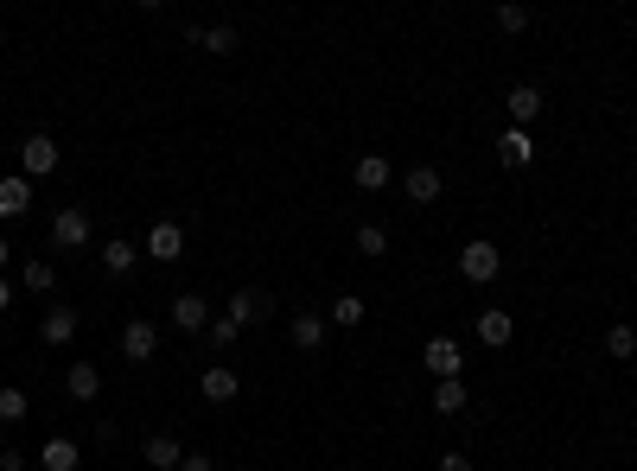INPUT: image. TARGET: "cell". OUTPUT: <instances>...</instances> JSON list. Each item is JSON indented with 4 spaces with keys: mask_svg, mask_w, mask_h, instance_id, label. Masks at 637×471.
I'll list each match as a JSON object with an SVG mask.
<instances>
[{
    "mask_svg": "<svg viewBox=\"0 0 637 471\" xmlns=\"http://www.w3.org/2000/svg\"><path fill=\"white\" fill-rule=\"evenodd\" d=\"M141 459H147L153 471H179V459H185V446L172 440V433H153V440H141Z\"/></svg>",
    "mask_w": 637,
    "mask_h": 471,
    "instance_id": "cell-11",
    "label": "cell"
},
{
    "mask_svg": "<svg viewBox=\"0 0 637 471\" xmlns=\"http://www.w3.org/2000/svg\"><path fill=\"white\" fill-rule=\"evenodd\" d=\"M32 211V179H0V217H26Z\"/></svg>",
    "mask_w": 637,
    "mask_h": 471,
    "instance_id": "cell-16",
    "label": "cell"
},
{
    "mask_svg": "<svg viewBox=\"0 0 637 471\" xmlns=\"http://www.w3.org/2000/svg\"><path fill=\"white\" fill-rule=\"evenodd\" d=\"M421 363H427L434 376H459L466 351H459V338H427V344H421Z\"/></svg>",
    "mask_w": 637,
    "mask_h": 471,
    "instance_id": "cell-7",
    "label": "cell"
},
{
    "mask_svg": "<svg viewBox=\"0 0 637 471\" xmlns=\"http://www.w3.org/2000/svg\"><path fill=\"white\" fill-rule=\"evenodd\" d=\"M497 166H510V172L536 166V134H529V128H510V134H497Z\"/></svg>",
    "mask_w": 637,
    "mask_h": 471,
    "instance_id": "cell-3",
    "label": "cell"
},
{
    "mask_svg": "<svg viewBox=\"0 0 637 471\" xmlns=\"http://www.w3.org/2000/svg\"><path fill=\"white\" fill-rule=\"evenodd\" d=\"M287 338H294V351H319V344H325V319H313V312H300V319L287 325Z\"/></svg>",
    "mask_w": 637,
    "mask_h": 471,
    "instance_id": "cell-21",
    "label": "cell"
},
{
    "mask_svg": "<svg viewBox=\"0 0 637 471\" xmlns=\"http://www.w3.org/2000/svg\"><path fill=\"white\" fill-rule=\"evenodd\" d=\"M13 306V281H7V274H0V312H7Z\"/></svg>",
    "mask_w": 637,
    "mask_h": 471,
    "instance_id": "cell-34",
    "label": "cell"
},
{
    "mask_svg": "<svg viewBox=\"0 0 637 471\" xmlns=\"http://www.w3.org/2000/svg\"><path fill=\"white\" fill-rule=\"evenodd\" d=\"M351 185L370 191V198H376V191H389V160H383V153H364V160H357V172H351Z\"/></svg>",
    "mask_w": 637,
    "mask_h": 471,
    "instance_id": "cell-14",
    "label": "cell"
},
{
    "mask_svg": "<svg viewBox=\"0 0 637 471\" xmlns=\"http://www.w3.org/2000/svg\"><path fill=\"white\" fill-rule=\"evenodd\" d=\"M39 465H45V471H77V465H83V446H77V440H45V446H39Z\"/></svg>",
    "mask_w": 637,
    "mask_h": 471,
    "instance_id": "cell-17",
    "label": "cell"
},
{
    "mask_svg": "<svg viewBox=\"0 0 637 471\" xmlns=\"http://www.w3.org/2000/svg\"><path fill=\"white\" fill-rule=\"evenodd\" d=\"M504 109H510V121H516V128H529V121L542 115V90H536V83H516V90L504 96Z\"/></svg>",
    "mask_w": 637,
    "mask_h": 471,
    "instance_id": "cell-12",
    "label": "cell"
},
{
    "mask_svg": "<svg viewBox=\"0 0 637 471\" xmlns=\"http://www.w3.org/2000/svg\"><path fill=\"white\" fill-rule=\"evenodd\" d=\"M7 255H13V249H7V236H0V268H7Z\"/></svg>",
    "mask_w": 637,
    "mask_h": 471,
    "instance_id": "cell-35",
    "label": "cell"
},
{
    "mask_svg": "<svg viewBox=\"0 0 637 471\" xmlns=\"http://www.w3.org/2000/svg\"><path fill=\"white\" fill-rule=\"evenodd\" d=\"M497 32H529V13L516 7V0H504V7H497Z\"/></svg>",
    "mask_w": 637,
    "mask_h": 471,
    "instance_id": "cell-30",
    "label": "cell"
},
{
    "mask_svg": "<svg viewBox=\"0 0 637 471\" xmlns=\"http://www.w3.org/2000/svg\"><path fill=\"white\" fill-rule=\"evenodd\" d=\"M510 331H516V319H510V312H485V319H478V344H485V351H504V344H510Z\"/></svg>",
    "mask_w": 637,
    "mask_h": 471,
    "instance_id": "cell-18",
    "label": "cell"
},
{
    "mask_svg": "<svg viewBox=\"0 0 637 471\" xmlns=\"http://www.w3.org/2000/svg\"><path fill=\"white\" fill-rule=\"evenodd\" d=\"M134 261H141V249H134L128 236H109V242H102V268H109V274H134Z\"/></svg>",
    "mask_w": 637,
    "mask_h": 471,
    "instance_id": "cell-20",
    "label": "cell"
},
{
    "mask_svg": "<svg viewBox=\"0 0 637 471\" xmlns=\"http://www.w3.org/2000/svg\"><path fill=\"white\" fill-rule=\"evenodd\" d=\"M172 325H179V331H204V325H211V300H204V293H179V300H172Z\"/></svg>",
    "mask_w": 637,
    "mask_h": 471,
    "instance_id": "cell-10",
    "label": "cell"
},
{
    "mask_svg": "<svg viewBox=\"0 0 637 471\" xmlns=\"http://www.w3.org/2000/svg\"><path fill=\"white\" fill-rule=\"evenodd\" d=\"M204 338H211V344H217V351H230V344H236V338H243V325H236V319H230V312H223V319H217V325H204Z\"/></svg>",
    "mask_w": 637,
    "mask_h": 471,
    "instance_id": "cell-28",
    "label": "cell"
},
{
    "mask_svg": "<svg viewBox=\"0 0 637 471\" xmlns=\"http://www.w3.org/2000/svg\"><path fill=\"white\" fill-rule=\"evenodd\" d=\"M141 7H160V0H141Z\"/></svg>",
    "mask_w": 637,
    "mask_h": 471,
    "instance_id": "cell-36",
    "label": "cell"
},
{
    "mask_svg": "<svg viewBox=\"0 0 637 471\" xmlns=\"http://www.w3.org/2000/svg\"><path fill=\"white\" fill-rule=\"evenodd\" d=\"M497 268H504V249H497L491 236H472L466 249H459V274H466L472 287H491V281H497Z\"/></svg>",
    "mask_w": 637,
    "mask_h": 471,
    "instance_id": "cell-1",
    "label": "cell"
},
{
    "mask_svg": "<svg viewBox=\"0 0 637 471\" xmlns=\"http://www.w3.org/2000/svg\"><path fill=\"white\" fill-rule=\"evenodd\" d=\"M606 351H612L618 363L637 357V331H631V325H612V331H606Z\"/></svg>",
    "mask_w": 637,
    "mask_h": 471,
    "instance_id": "cell-27",
    "label": "cell"
},
{
    "mask_svg": "<svg viewBox=\"0 0 637 471\" xmlns=\"http://www.w3.org/2000/svg\"><path fill=\"white\" fill-rule=\"evenodd\" d=\"M20 166H26V179H45V172H58V141H51V134H26Z\"/></svg>",
    "mask_w": 637,
    "mask_h": 471,
    "instance_id": "cell-4",
    "label": "cell"
},
{
    "mask_svg": "<svg viewBox=\"0 0 637 471\" xmlns=\"http://www.w3.org/2000/svg\"><path fill=\"white\" fill-rule=\"evenodd\" d=\"M192 39L211 51V58H230V51H236V26H198Z\"/></svg>",
    "mask_w": 637,
    "mask_h": 471,
    "instance_id": "cell-23",
    "label": "cell"
},
{
    "mask_svg": "<svg viewBox=\"0 0 637 471\" xmlns=\"http://www.w3.org/2000/svg\"><path fill=\"white\" fill-rule=\"evenodd\" d=\"M20 281H26V293H51V287H58V274H51V261H26Z\"/></svg>",
    "mask_w": 637,
    "mask_h": 471,
    "instance_id": "cell-26",
    "label": "cell"
},
{
    "mask_svg": "<svg viewBox=\"0 0 637 471\" xmlns=\"http://www.w3.org/2000/svg\"><path fill=\"white\" fill-rule=\"evenodd\" d=\"M39 338H45V344H58V351H64V344L77 338V312H71V306H51V312H45V325H39Z\"/></svg>",
    "mask_w": 637,
    "mask_h": 471,
    "instance_id": "cell-15",
    "label": "cell"
},
{
    "mask_svg": "<svg viewBox=\"0 0 637 471\" xmlns=\"http://www.w3.org/2000/svg\"><path fill=\"white\" fill-rule=\"evenodd\" d=\"M26 414H32V401H26V389H0V421H7V427H20Z\"/></svg>",
    "mask_w": 637,
    "mask_h": 471,
    "instance_id": "cell-24",
    "label": "cell"
},
{
    "mask_svg": "<svg viewBox=\"0 0 637 471\" xmlns=\"http://www.w3.org/2000/svg\"><path fill=\"white\" fill-rule=\"evenodd\" d=\"M153 351H160V331H153V319H128V325H122V357H128V363H147Z\"/></svg>",
    "mask_w": 637,
    "mask_h": 471,
    "instance_id": "cell-6",
    "label": "cell"
},
{
    "mask_svg": "<svg viewBox=\"0 0 637 471\" xmlns=\"http://www.w3.org/2000/svg\"><path fill=\"white\" fill-rule=\"evenodd\" d=\"M198 395L223 408V401H236V395H243V382H236V370H230V363H211V370L198 376Z\"/></svg>",
    "mask_w": 637,
    "mask_h": 471,
    "instance_id": "cell-8",
    "label": "cell"
},
{
    "mask_svg": "<svg viewBox=\"0 0 637 471\" xmlns=\"http://www.w3.org/2000/svg\"><path fill=\"white\" fill-rule=\"evenodd\" d=\"M179 471H217V459H211V452H185Z\"/></svg>",
    "mask_w": 637,
    "mask_h": 471,
    "instance_id": "cell-31",
    "label": "cell"
},
{
    "mask_svg": "<svg viewBox=\"0 0 637 471\" xmlns=\"http://www.w3.org/2000/svg\"><path fill=\"white\" fill-rule=\"evenodd\" d=\"M357 255H389V230H383V223H364V230H357Z\"/></svg>",
    "mask_w": 637,
    "mask_h": 471,
    "instance_id": "cell-25",
    "label": "cell"
},
{
    "mask_svg": "<svg viewBox=\"0 0 637 471\" xmlns=\"http://www.w3.org/2000/svg\"><path fill=\"white\" fill-rule=\"evenodd\" d=\"M440 471H472V459H466V452H446V459H440Z\"/></svg>",
    "mask_w": 637,
    "mask_h": 471,
    "instance_id": "cell-33",
    "label": "cell"
},
{
    "mask_svg": "<svg viewBox=\"0 0 637 471\" xmlns=\"http://www.w3.org/2000/svg\"><path fill=\"white\" fill-rule=\"evenodd\" d=\"M0 471H26V452H20V446H7V452H0Z\"/></svg>",
    "mask_w": 637,
    "mask_h": 471,
    "instance_id": "cell-32",
    "label": "cell"
},
{
    "mask_svg": "<svg viewBox=\"0 0 637 471\" xmlns=\"http://www.w3.org/2000/svg\"><path fill=\"white\" fill-rule=\"evenodd\" d=\"M268 312H274V300H268L262 287H230V319L236 325H262Z\"/></svg>",
    "mask_w": 637,
    "mask_h": 471,
    "instance_id": "cell-5",
    "label": "cell"
},
{
    "mask_svg": "<svg viewBox=\"0 0 637 471\" xmlns=\"http://www.w3.org/2000/svg\"><path fill=\"white\" fill-rule=\"evenodd\" d=\"M64 395H71V401H96V395H102L96 363H71V376H64Z\"/></svg>",
    "mask_w": 637,
    "mask_h": 471,
    "instance_id": "cell-19",
    "label": "cell"
},
{
    "mask_svg": "<svg viewBox=\"0 0 637 471\" xmlns=\"http://www.w3.org/2000/svg\"><path fill=\"white\" fill-rule=\"evenodd\" d=\"M141 249L153 255V261H179L185 255V230H179V223H153V230H147V242H141Z\"/></svg>",
    "mask_w": 637,
    "mask_h": 471,
    "instance_id": "cell-9",
    "label": "cell"
},
{
    "mask_svg": "<svg viewBox=\"0 0 637 471\" xmlns=\"http://www.w3.org/2000/svg\"><path fill=\"white\" fill-rule=\"evenodd\" d=\"M51 242H58V249H90V211L64 204V211L51 217Z\"/></svg>",
    "mask_w": 637,
    "mask_h": 471,
    "instance_id": "cell-2",
    "label": "cell"
},
{
    "mask_svg": "<svg viewBox=\"0 0 637 471\" xmlns=\"http://www.w3.org/2000/svg\"><path fill=\"white\" fill-rule=\"evenodd\" d=\"M466 401H472V389H466L459 376H440V382H434V408H440V414H459Z\"/></svg>",
    "mask_w": 637,
    "mask_h": 471,
    "instance_id": "cell-22",
    "label": "cell"
},
{
    "mask_svg": "<svg viewBox=\"0 0 637 471\" xmlns=\"http://www.w3.org/2000/svg\"><path fill=\"white\" fill-rule=\"evenodd\" d=\"M332 325H344V331H351V325H364V300H357V293H344V300L332 306Z\"/></svg>",
    "mask_w": 637,
    "mask_h": 471,
    "instance_id": "cell-29",
    "label": "cell"
},
{
    "mask_svg": "<svg viewBox=\"0 0 637 471\" xmlns=\"http://www.w3.org/2000/svg\"><path fill=\"white\" fill-rule=\"evenodd\" d=\"M402 191H408V204H434L440 191H446V179H440L434 166H415V172L402 179Z\"/></svg>",
    "mask_w": 637,
    "mask_h": 471,
    "instance_id": "cell-13",
    "label": "cell"
}]
</instances>
